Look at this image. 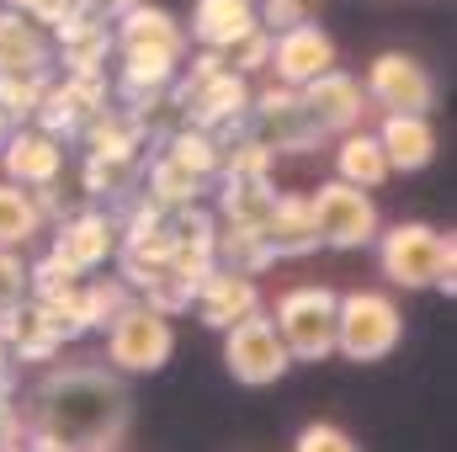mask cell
Instances as JSON below:
<instances>
[{"instance_id":"obj_37","label":"cell","mask_w":457,"mask_h":452,"mask_svg":"<svg viewBox=\"0 0 457 452\" xmlns=\"http://www.w3.org/2000/svg\"><path fill=\"white\" fill-rule=\"evenodd\" d=\"M128 176V165H117V160H86V192H96V197H107V192H117V181Z\"/></svg>"},{"instance_id":"obj_15","label":"cell","mask_w":457,"mask_h":452,"mask_svg":"<svg viewBox=\"0 0 457 452\" xmlns=\"http://www.w3.org/2000/svg\"><path fill=\"white\" fill-rule=\"evenodd\" d=\"M192 304H197L203 325H213V331H228L234 320H245V314H255V309H261V288H255V277H250V272L213 266V272L197 282Z\"/></svg>"},{"instance_id":"obj_33","label":"cell","mask_w":457,"mask_h":452,"mask_svg":"<svg viewBox=\"0 0 457 452\" xmlns=\"http://www.w3.org/2000/svg\"><path fill=\"white\" fill-rule=\"evenodd\" d=\"M27 293H32V277H27V266H21V255L0 245V309L21 304Z\"/></svg>"},{"instance_id":"obj_9","label":"cell","mask_w":457,"mask_h":452,"mask_svg":"<svg viewBox=\"0 0 457 452\" xmlns=\"http://www.w3.org/2000/svg\"><path fill=\"white\" fill-rule=\"evenodd\" d=\"M176 107L192 117L197 128H234V122H245L250 113V86H245V75L239 70H208V75H197V80H181V91H176Z\"/></svg>"},{"instance_id":"obj_35","label":"cell","mask_w":457,"mask_h":452,"mask_svg":"<svg viewBox=\"0 0 457 452\" xmlns=\"http://www.w3.org/2000/svg\"><path fill=\"white\" fill-rule=\"evenodd\" d=\"M351 448H356V442L345 437L341 426H320V421H314V426L298 431V452H351Z\"/></svg>"},{"instance_id":"obj_8","label":"cell","mask_w":457,"mask_h":452,"mask_svg":"<svg viewBox=\"0 0 457 452\" xmlns=\"http://www.w3.org/2000/svg\"><path fill=\"white\" fill-rule=\"evenodd\" d=\"M361 91H367V107H383V113H431L436 102V80L410 54H378L367 64Z\"/></svg>"},{"instance_id":"obj_22","label":"cell","mask_w":457,"mask_h":452,"mask_svg":"<svg viewBox=\"0 0 457 452\" xmlns=\"http://www.w3.org/2000/svg\"><path fill=\"white\" fill-rule=\"evenodd\" d=\"M336 176L351 181V187H383V181L394 176V165H388V155H383L378 133L345 128L341 144H336Z\"/></svg>"},{"instance_id":"obj_14","label":"cell","mask_w":457,"mask_h":452,"mask_svg":"<svg viewBox=\"0 0 457 452\" xmlns=\"http://www.w3.org/2000/svg\"><path fill=\"white\" fill-rule=\"evenodd\" d=\"M330 64H336V43L314 21H298L287 32H271V64L266 70H277L282 86H303V80H314Z\"/></svg>"},{"instance_id":"obj_6","label":"cell","mask_w":457,"mask_h":452,"mask_svg":"<svg viewBox=\"0 0 457 452\" xmlns=\"http://www.w3.org/2000/svg\"><path fill=\"white\" fill-rule=\"evenodd\" d=\"M224 367L234 372V383L266 389V383H282V378H287L293 356H287V346L277 336V325L255 309V314L234 320L224 331Z\"/></svg>"},{"instance_id":"obj_3","label":"cell","mask_w":457,"mask_h":452,"mask_svg":"<svg viewBox=\"0 0 457 452\" xmlns=\"http://www.w3.org/2000/svg\"><path fill=\"white\" fill-rule=\"evenodd\" d=\"M404 340V314L388 293H341L336 298V351L351 362H383Z\"/></svg>"},{"instance_id":"obj_5","label":"cell","mask_w":457,"mask_h":452,"mask_svg":"<svg viewBox=\"0 0 457 452\" xmlns=\"http://www.w3.org/2000/svg\"><path fill=\"white\" fill-rule=\"evenodd\" d=\"M336 298L341 293H330V288H293V293H282L277 298V336L287 346V356L293 362H325V356H336Z\"/></svg>"},{"instance_id":"obj_12","label":"cell","mask_w":457,"mask_h":452,"mask_svg":"<svg viewBox=\"0 0 457 452\" xmlns=\"http://www.w3.org/2000/svg\"><path fill=\"white\" fill-rule=\"evenodd\" d=\"M298 96H303V107H309V117H314L320 133H345V128H356L361 113H367V91H361V80L345 75V70H336V64L320 70L314 80H303Z\"/></svg>"},{"instance_id":"obj_2","label":"cell","mask_w":457,"mask_h":452,"mask_svg":"<svg viewBox=\"0 0 457 452\" xmlns=\"http://www.w3.org/2000/svg\"><path fill=\"white\" fill-rule=\"evenodd\" d=\"M378 239V266L394 288L420 293V288H442L453 293V266H457V245L453 234H436L431 224H399L372 234Z\"/></svg>"},{"instance_id":"obj_38","label":"cell","mask_w":457,"mask_h":452,"mask_svg":"<svg viewBox=\"0 0 457 452\" xmlns=\"http://www.w3.org/2000/svg\"><path fill=\"white\" fill-rule=\"evenodd\" d=\"M0 448H21V415L11 410V394H0Z\"/></svg>"},{"instance_id":"obj_19","label":"cell","mask_w":457,"mask_h":452,"mask_svg":"<svg viewBox=\"0 0 457 452\" xmlns=\"http://www.w3.org/2000/svg\"><path fill=\"white\" fill-rule=\"evenodd\" d=\"M112 43H117V48H160V54H187V32H181V21H176L165 5H144V0H133V5L117 16Z\"/></svg>"},{"instance_id":"obj_18","label":"cell","mask_w":457,"mask_h":452,"mask_svg":"<svg viewBox=\"0 0 457 452\" xmlns=\"http://www.w3.org/2000/svg\"><path fill=\"white\" fill-rule=\"evenodd\" d=\"M378 144L394 171H426L436 160V128L426 113H383Z\"/></svg>"},{"instance_id":"obj_17","label":"cell","mask_w":457,"mask_h":452,"mask_svg":"<svg viewBox=\"0 0 457 452\" xmlns=\"http://www.w3.org/2000/svg\"><path fill=\"white\" fill-rule=\"evenodd\" d=\"M117 239H122V224H117L112 213H75V219H64L59 224V239H54V250L59 255H70L80 272H91V266H107L117 255Z\"/></svg>"},{"instance_id":"obj_28","label":"cell","mask_w":457,"mask_h":452,"mask_svg":"<svg viewBox=\"0 0 457 452\" xmlns=\"http://www.w3.org/2000/svg\"><path fill=\"white\" fill-rule=\"evenodd\" d=\"M165 155H170V160H181L187 171H197L203 181H208V176H219V165H224V144L213 138V128H197V122L176 128V133L165 138Z\"/></svg>"},{"instance_id":"obj_40","label":"cell","mask_w":457,"mask_h":452,"mask_svg":"<svg viewBox=\"0 0 457 452\" xmlns=\"http://www.w3.org/2000/svg\"><path fill=\"white\" fill-rule=\"evenodd\" d=\"M11 372H16V356H11V346L0 340V394H11Z\"/></svg>"},{"instance_id":"obj_26","label":"cell","mask_w":457,"mask_h":452,"mask_svg":"<svg viewBox=\"0 0 457 452\" xmlns=\"http://www.w3.org/2000/svg\"><path fill=\"white\" fill-rule=\"evenodd\" d=\"M37 229H43V208H37L32 187L5 181V187H0V245H5V250H21Z\"/></svg>"},{"instance_id":"obj_24","label":"cell","mask_w":457,"mask_h":452,"mask_svg":"<svg viewBox=\"0 0 457 452\" xmlns=\"http://www.w3.org/2000/svg\"><path fill=\"white\" fill-rule=\"evenodd\" d=\"M277 192L266 176H224V197H219V219L239 229H261L271 213Z\"/></svg>"},{"instance_id":"obj_27","label":"cell","mask_w":457,"mask_h":452,"mask_svg":"<svg viewBox=\"0 0 457 452\" xmlns=\"http://www.w3.org/2000/svg\"><path fill=\"white\" fill-rule=\"evenodd\" d=\"M122 54V91L138 96V91H160L176 80L181 70V54H160V48H117Z\"/></svg>"},{"instance_id":"obj_10","label":"cell","mask_w":457,"mask_h":452,"mask_svg":"<svg viewBox=\"0 0 457 452\" xmlns=\"http://www.w3.org/2000/svg\"><path fill=\"white\" fill-rule=\"evenodd\" d=\"M245 117H250V133L266 149H314V138H320V128H314L309 107H303L298 86H271V91L250 96V113Z\"/></svg>"},{"instance_id":"obj_7","label":"cell","mask_w":457,"mask_h":452,"mask_svg":"<svg viewBox=\"0 0 457 452\" xmlns=\"http://www.w3.org/2000/svg\"><path fill=\"white\" fill-rule=\"evenodd\" d=\"M309 213H314L320 245H330V250H361L378 234V203L367 197V187H351L341 176L309 197Z\"/></svg>"},{"instance_id":"obj_11","label":"cell","mask_w":457,"mask_h":452,"mask_svg":"<svg viewBox=\"0 0 457 452\" xmlns=\"http://www.w3.org/2000/svg\"><path fill=\"white\" fill-rule=\"evenodd\" d=\"M0 160H5V176L16 181V187H54L59 176H64V144H59V133H48V128H11L5 133V144H0Z\"/></svg>"},{"instance_id":"obj_32","label":"cell","mask_w":457,"mask_h":452,"mask_svg":"<svg viewBox=\"0 0 457 452\" xmlns=\"http://www.w3.org/2000/svg\"><path fill=\"white\" fill-rule=\"evenodd\" d=\"M271 155H277V149H266L255 133H245L239 144L224 149V165H219V171H224V176H266V171H271Z\"/></svg>"},{"instance_id":"obj_31","label":"cell","mask_w":457,"mask_h":452,"mask_svg":"<svg viewBox=\"0 0 457 452\" xmlns=\"http://www.w3.org/2000/svg\"><path fill=\"white\" fill-rule=\"evenodd\" d=\"M224 64L228 70H239V75L266 70V64H271V32H266V27H250L245 38H234V43L224 48Z\"/></svg>"},{"instance_id":"obj_1","label":"cell","mask_w":457,"mask_h":452,"mask_svg":"<svg viewBox=\"0 0 457 452\" xmlns=\"http://www.w3.org/2000/svg\"><path fill=\"white\" fill-rule=\"evenodd\" d=\"M133 421V394L117 367L70 362L32 383L21 437L32 448H122Z\"/></svg>"},{"instance_id":"obj_30","label":"cell","mask_w":457,"mask_h":452,"mask_svg":"<svg viewBox=\"0 0 457 452\" xmlns=\"http://www.w3.org/2000/svg\"><path fill=\"white\" fill-rule=\"evenodd\" d=\"M122 304H128L122 282H80V320H86V331H102Z\"/></svg>"},{"instance_id":"obj_29","label":"cell","mask_w":457,"mask_h":452,"mask_svg":"<svg viewBox=\"0 0 457 452\" xmlns=\"http://www.w3.org/2000/svg\"><path fill=\"white\" fill-rule=\"evenodd\" d=\"M43 91H48V75H0V113L11 122H32Z\"/></svg>"},{"instance_id":"obj_23","label":"cell","mask_w":457,"mask_h":452,"mask_svg":"<svg viewBox=\"0 0 457 452\" xmlns=\"http://www.w3.org/2000/svg\"><path fill=\"white\" fill-rule=\"evenodd\" d=\"M86 144L96 160H117V165H133L138 160V144H144V128L133 122V113H117V107H102V113L86 117Z\"/></svg>"},{"instance_id":"obj_13","label":"cell","mask_w":457,"mask_h":452,"mask_svg":"<svg viewBox=\"0 0 457 452\" xmlns=\"http://www.w3.org/2000/svg\"><path fill=\"white\" fill-rule=\"evenodd\" d=\"M54 32H59L54 59L64 64V75H107V59L117 54L107 16H91V11H80V5H75Z\"/></svg>"},{"instance_id":"obj_20","label":"cell","mask_w":457,"mask_h":452,"mask_svg":"<svg viewBox=\"0 0 457 452\" xmlns=\"http://www.w3.org/2000/svg\"><path fill=\"white\" fill-rule=\"evenodd\" d=\"M261 239H266L271 255H309V250H320L309 197H277L271 213H266V224H261Z\"/></svg>"},{"instance_id":"obj_16","label":"cell","mask_w":457,"mask_h":452,"mask_svg":"<svg viewBox=\"0 0 457 452\" xmlns=\"http://www.w3.org/2000/svg\"><path fill=\"white\" fill-rule=\"evenodd\" d=\"M48 70H54V43L43 38V27L0 5V75H48Z\"/></svg>"},{"instance_id":"obj_21","label":"cell","mask_w":457,"mask_h":452,"mask_svg":"<svg viewBox=\"0 0 457 452\" xmlns=\"http://www.w3.org/2000/svg\"><path fill=\"white\" fill-rule=\"evenodd\" d=\"M250 27H261L255 21V0H197L192 5V38L203 48H228Z\"/></svg>"},{"instance_id":"obj_25","label":"cell","mask_w":457,"mask_h":452,"mask_svg":"<svg viewBox=\"0 0 457 452\" xmlns=\"http://www.w3.org/2000/svg\"><path fill=\"white\" fill-rule=\"evenodd\" d=\"M203 176L197 171H187L181 160H170V155H154V165H149V203L154 208H187V203H197L203 197Z\"/></svg>"},{"instance_id":"obj_39","label":"cell","mask_w":457,"mask_h":452,"mask_svg":"<svg viewBox=\"0 0 457 452\" xmlns=\"http://www.w3.org/2000/svg\"><path fill=\"white\" fill-rule=\"evenodd\" d=\"M75 5H80V11H91V16H122L133 0H75Z\"/></svg>"},{"instance_id":"obj_34","label":"cell","mask_w":457,"mask_h":452,"mask_svg":"<svg viewBox=\"0 0 457 452\" xmlns=\"http://www.w3.org/2000/svg\"><path fill=\"white\" fill-rule=\"evenodd\" d=\"M255 21L266 32H287L303 21V0H255Z\"/></svg>"},{"instance_id":"obj_41","label":"cell","mask_w":457,"mask_h":452,"mask_svg":"<svg viewBox=\"0 0 457 452\" xmlns=\"http://www.w3.org/2000/svg\"><path fill=\"white\" fill-rule=\"evenodd\" d=\"M11 128H16V122H11V117L0 113V144H5V133H11Z\"/></svg>"},{"instance_id":"obj_4","label":"cell","mask_w":457,"mask_h":452,"mask_svg":"<svg viewBox=\"0 0 457 452\" xmlns=\"http://www.w3.org/2000/svg\"><path fill=\"white\" fill-rule=\"evenodd\" d=\"M102 331H107V362L117 372H160L176 351L170 320L144 298H128Z\"/></svg>"},{"instance_id":"obj_36","label":"cell","mask_w":457,"mask_h":452,"mask_svg":"<svg viewBox=\"0 0 457 452\" xmlns=\"http://www.w3.org/2000/svg\"><path fill=\"white\" fill-rule=\"evenodd\" d=\"M11 11H21L27 21H37V27H59L70 11H75V0H5Z\"/></svg>"}]
</instances>
